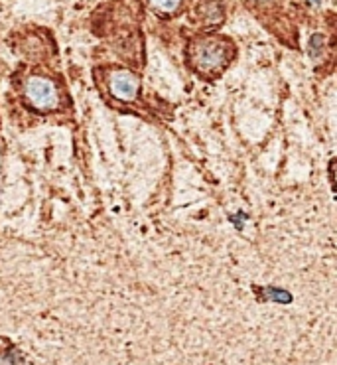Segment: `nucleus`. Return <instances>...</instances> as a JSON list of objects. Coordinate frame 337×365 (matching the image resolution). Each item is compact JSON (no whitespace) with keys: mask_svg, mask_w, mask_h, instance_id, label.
Listing matches in <instances>:
<instances>
[{"mask_svg":"<svg viewBox=\"0 0 337 365\" xmlns=\"http://www.w3.org/2000/svg\"><path fill=\"white\" fill-rule=\"evenodd\" d=\"M237 57L233 37L217 32H199L187 40L184 59L191 74L201 79H217L229 69Z\"/></svg>","mask_w":337,"mask_h":365,"instance_id":"f257e3e1","label":"nucleus"},{"mask_svg":"<svg viewBox=\"0 0 337 365\" xmlns=\"http://www.w3.org/2000/svg\"><path fill=\"white\" fill-rule=\"evenodd\" d=\"M22 99L34 112L47 115L59 109L64 99V89L54 75L32 71L22 77Z\"/></svg>","mask_w":337,"mask_h":365,"instance_id":"f03ea898","label":"nucleus"},{"mask_svg":"<svg viewBox=\"0 0 337 365\" xmlns=\"http://www.w3.org/2000/svg\"><path fill=\"white\" fill-rule=\"evenodd\" d=\"M103 87L114 101L121 103H134L141 97L142 81L141 75L132 71L131 67L109 66L101 69Z\"/></svg>","mask_w":337,"mask_h":365,"instance_id":"7ed1b4c3","label":"nucleus"},{"mask_svg":"<svg viewBox=\"0 0 337 365\" xmlns=\"http://www.w3.org/2000/svg\"><path fill=\"white\" fill-rule=\"evenodd\" d=\"M187 18L199 32H213L223 26L227 18L225 0H189Z\"/></svg>","mask_w":337,"mask_h":365,"instance_id":"20e7f679","label":"nucleus"},{"mask_svg":"<svg viewBox=\"0 0 337 365\" xmlns=\"http://www.w3.org/2000/svg\"><path fill=\"white\" fill-rule=\"evenodd\" d=\"M148 8L162 20H172L186 12L189 0H146Z\"/></svg>","mask_w":337,"mask_h":365,"instance_id":"39448f33","label":"nucleus"},{"mask_svg":"<svg viewBox=\"0 0 337 365\" xmlns=\"http://www.w3.org/2000/svg\"><path fill=\"white\" fill-rule=\"evenodd\" d=\"M308 4H312V6H319L321 4V0H306Z\"/></svg>","mask_w":337,"mask_h":365,"instance_id":"423d86ee","label":"nucleus"},{"mask_svg":"<svg viewBox=\"0 0 337 365\" xmlns=\"http://www.w3.org/2000/svg\"><path fill=\"white\" fill-rule=\"evenodd\" d=\"M247 2H266V0H247Z\"/></svg>","mask_w":337,"mask_h":365,"instance_id":"0eeeda50","label":"nucleus"}]
</instances>
